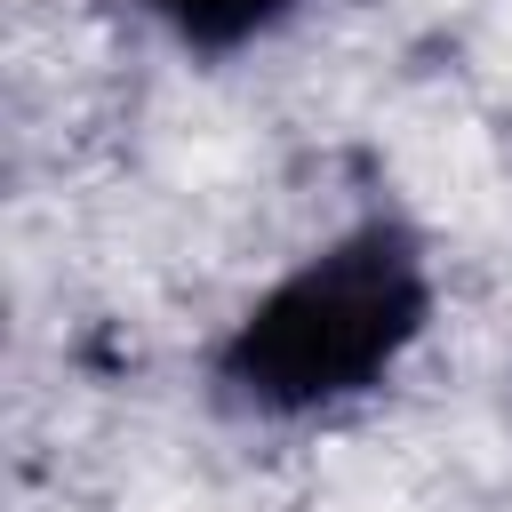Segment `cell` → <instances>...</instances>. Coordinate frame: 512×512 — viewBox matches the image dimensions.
<instances>
[{
    "instance_id": "obj_1",
    "label": "cell",
    "mask_w": 512,
    "mask_h": 512,
    "mask_svg": "<svg viewBox=\"0 0 512 512\" xmlns=\"http://www.w3.org/2000/svg\"><path fill=\"white\" fill-rule=\"evenodd\" d=\"M432 280L400 224H360L304 256L272 296H256L216 344L224 400L256 416H312L360 400L424 336Z\"/></svg>"
},
{
    "instance_id": "obj_2",
    "label": "cell",
    "mask_w": 512,
    "mask_h": 512,
    "mask_svg": "<svg viewBox=\"0 0 512 512\" xmlns=\"http://www.w3.org/2000/svg\"><path fill=\"white\" fill-rule=\"evenodd\" d=\"M184 48H200V56H232V48H248V40H264L296 0H144Z\"/></svg>"
}]
</instances>
